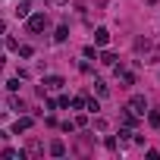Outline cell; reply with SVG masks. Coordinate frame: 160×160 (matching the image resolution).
I'll use <instances>...</instances> for the list:
<instances>
[{
  "label": "cell",
  "mask_w": 160,
  "mask_h": 160,
  "mask_svg": "<svg viewBox=\"0 0 160 160\" xmlns=\"http://www.w3.org/2000/svg\"><path fill=\"white\" fill-rule=\"evenodd\" d=\"M25 25H28V32L38 35V32H44V28L50 25V19H47V13H32V16L25 19Z\"/></svg>",
  "instance_id": "obj_1"
},
{
  "label": "cell",
  "mask_w": 160,
  "mask_h": 160,
  "mask_svg": "<svg viewBox=\"0 0 160 160\" xmlns=\"http://www.w3.org/2000/svg\"><path fill=\"white\" fill-rule=\"evenodd\" d=\"M126 110H132L135 116H144V113H148V98H144V94H132L129 104H126Z\"/></svg>",
  "instance_id": "obj_2"
},
{
  "label": "cell",
  "mask_w": 160,
  "mask_h": 160,
  "mask_svg": "<svg viewBox=\"0 0 160 160\" xmlns=\"http://www.w3.org/2000/svg\"><path fill=\"white\" fill-rule=\"evenodd\" d=\"M113 72H116V78H119V88H132V85H135V72H129L122 63H116Z\"/></svg>",
  "instance_id": "obj_3"
},
{
  "label": "cell",
  "mask_w": 160,
  "mask_h": 160,
  "mask_svg": "<svg viewBox=\"0 0 160 160\" xmlns=\"http://www.w3.org/2000/svg\"><path fill=\"white\" fill-rule=\"evenodd\" d=\"M63 85H66L63 75H47V78H44V88H47V91H60Z\"/></svg>",
  "instance_id": "obj_4"
},
{
  "label": "cell",
  "mask_w": 160,
  "mask_h": 160,
  "mask_svg": "<svg viewBox=\"0 0 160 160\" xmlns=\"http://www.w3.org/2000/svg\"><path fill=\"white\" fill-rule=\"evenodd\" d=\"M138 119H141V116H135L132 110H122V113H119V122H122V126H129V129H135V126H138Z\"/></svg>",
  "instance_id": "obj_5"
},
{
  "label": "cell",
  "mask_w": 160,
  "mask_h": 160,
  "mask_svg": "<svg viewBox=\"0 0 160 160\" xmlns=\"http://www.w3.org/2000/svg\"><path fill=\"white\" fill-rule=\"evenodd\" d=\"M32 126H35V119H32V116H19V119H16V126H13V132L19 135V132H28Z\"/></svg>",
  "instance_id": "obj_6"
},
{
  "label": "cell",
  "mask_w": 160,
  "mask_h": 160,
  "mask_svg": "<svg viewBox=\"0 0 160 160\" xmlns=\"http://www.w3.org/2000/svg\"><path fill=\"white\" fill-rule=\"evenodd\" d=\"M13 13H16V19H28L32 16V3H28V0H19V7Z\"/></svg>",
  "instance_id": "obj_7"
},
{
  "label": "cell",
  "mask_w": 160,
  "mask_h": 160,
  "mask_svg": "<svg viewBox=\"0 0 160 160\" xmlns=\"http://www.w3.org/2000/svg\"><path fill=\"white\" fill-rule=\"evenodd\" d=\"M3 160H22L25 157V151H19V148H3V154H0Z\"/></svg>",
  "instance_id": "obj_8"
},
{
  "label": "cell",
  "mask_w": 160,
  "mask_h": 160,
  "mask_svg": "<svg viewBox=\"0 0 160 160\" xmlns=\"http://www.w3.org/2000/svg\"><path fill=\"white\" fill-rule=\"evenodd\" d=\"M107 41H110V32L107 28H98L94 32V47H107Z\"/></svg>",
  "instance_id": "obj_9"
},
{
  "label": "cell",
  "mask_w": 160,
  "mask_h": 160,
  "mask_svg": "<svg viewBox=\"0 0 160 160\" xmlns=\"http://www.w3.org/2000/svg\"><path fill=\"white\" fill-rule=\"evenodd\" d=\"M144 63H160V47H154V44H151V47L144 50Z\"/></svg>",
  "instance_id": "obj_10"
},
{
  "label": "cell",
  "mask_w": 160,
  "mask_h": 160,
  "mask_svg": "<svg viewBox=\"0 0 160 160\" xmlns=\"http://www.w3.org/2000/svg\"><path fill=\"white\" fill-rule=\"evenodd\" d=\"M101 63H104V66H116V63H119V57H116L113 50H104V53H101Z\"/></svg>",
  "instance_id": "obj_11"
},
{
  "label": "cell",
  "mask_w": 160,
  "mask_h": 160,
  "mask_svg": "<svg viewBox=\"0 0 160 160\" xmlns=\"http://www.w3.org/2000/svg\"><path fill=\"white\" fill-rule=\"evenodd\" d=\"M50 154H53V157H66V144H63L60 138H57V141H50Z\"/></svg>",
  "instance_id": "obj_12"
},
{
  "label": "cell",
  "mask_w": 160,
  "mask_h": 160,
  "mask_svg": "<svg viewBox=\"0 0 160 160\" xmlns=\"http://www.w3.org/2000/svg\"><path fill=\"white\" fill-rule=\"evenodd\" d=\"M94 91H98V98H107V94H110V88H107L104 78H94Z\"/></svg>",
  "instance_id": "obj_13"
},
{
  "label": "cell",
  "mask_w": 160,
  "mask_h": 160,
  "mask_svg": "<svg viewBox=\"0 0 160 160\" xmlns=\"http://www.w3.org/2000/svg\"><path fill=\"white\" fill-rule=\"evenodd\" d=\"M66 38H69V28H66V25H57V32H53V41H57V44H63Z\"/></svg>",
  "instance_id": "obj_14"
},
{
  "label": "cell",
  "mask_w": 160,
  "mask_h": 160,
  "mask_svg": "<svg viewBox=\"0 0 160 160\" xmlns=\"http://www.w3.org/2000/svg\"><path fill=\"white\" fill-rule=\"evenodd\" d=\"M85 110L98 113V110H101V101H98V98H85Z\"/></svg>",
  "instance_id": "obj_15"
},
{
  "label": "cell",
  "mask_w": 160,
  "mask_h": 160,
  "mask_svg": "<svg viewBox=\"0 0 160 160\" xmlns=\"http://www.w3.org/2000/svg\"><path fill=\"white\" fill-rule=\"evenodd\" d=\"M44 148H41V141H28V148H25V154H32V157H38Z\"/></svg>",
  "instance_id": "obj_16"
},
{
  "label": "cell",
  "mask_w": 160,
  "mask_h": 160,
  "mask_svg": "<svg viewBox=\"0 0 160 160\" xmlns=\"http://www.w3.org/2000/svg\"><path fill=\"white\" fill-rule=\"evenodd\" d=\"M148 122L154 129H160V110H148Z\"/></svg>",
  "instance_id": "obj_17"
},
{
  "label": "cell",
  "mask_w": 160,
  "mask_h": 160,
  "mask_svg": "<svg viewBox=\"0 0 160 160\" xmlns=\"http://www.w3.org/2000/svg\"><path fill=\"white\" fill-rule=\"evenodd\" d=\"M19 57H25V60L35 57V47H32V44H19Z\"/></svg>",
  "instance_id": "obj_18"
},
{
  "label": "cell",
  "mask_w": 160,
  "mask_h": 160,
  "mask_svg": "<svg viewBox=\"0 0 160 160\" xmlns=\"http://www.w3.org/2000/svg\"><path fill=\"white\" fill-rule=\"evenodd\" d=\"M148 47H151V41H148V38H138V41H135V50H138V53H144Z\"/></svg>",
  "instance_id": "obj_19"
},
{
  "label": "cell",
  "mask_w": 160,
  "mask_h": 160,
  "mask_svg": "<svg viewBox=\"0 0 160 160\" xmlns=\"http://www.w3.org/2000/svg\"><path fill=\"white\" fill-rule=\"evenodd\" d=\"M82 53H85V60H98V47H94V44H88Z\"/></svg>",
  "instance_id": "obj_20"
},
{
  "label": "cell",
  "mask_w": 160,
  "mask_h": 160,
  "mask_svg": "<svg viewBox=\"0 0 160 160\" xmlns=\"http://www.w3.org/2000/svg\"><path fill=\"white\" fill-rule=\"evenodd\" d=\"M10 107H13V110H16V113H22V110H25V104H22V101H19V98H10Z\"/></svg>",
  "instance_id": "obj_21"
},
{
  "label": "cell",
  "mask_w": 160,
  "mask_h": 160,
  "mask_svg": "<svg viewBox=\"0 0 160 160\" xmlns=\"http://www.w3.org/2000/svg\"><path fill=\"white\" fill-rule=\"evenodd\" d=\"M69 107H72V110H82V107H85V98H72Z\"/></svg>",
  "instance_id": "obj_22"
},
{
  "label": "cell",
  "mask_w": 160,
  "mask_h": 160,
  "mask_svg": "<svg viewBox=\"0 0 160 160\" xmlns=\"http://www.w3.org/2000/svg\"><path fill=\"white\" fill-rule=\"evenodd\" d=\"M7 88H10V91H19V75H16V78H10V82H7Z\"/></svg>",
  "instance_id": "obj_23"
},
{
  "label": "cell",
  "mask_w": 160,
  "mask_h": 160,
  "mask_svg": "<svg viewBox=\"0 0 160 160\" xmlns=\"http://www.w3.org/2000/svg\"><path fill=\"white\" fill-rule=\"evenodd\" d=\"M0 35H7V22L3 19H0Z\"/></svg>",
  "instance_id": "obj_24"
},
{
  "label": "cell",
  "mask_w": 160,
  "mask_h": 160,
  "mask_svg": "<svg viewBox=\"0 0 160 160\" xmlns=\"http://www.w3.org/2000/svg\"><path fill=\"white\" fill-rule=\"evenodd\" d=\"M53 3H57V7H66V3H69V0H53Z\"/></svg>",
  "instance_id": "obj_25"
},
{
  "label": "cell",
  "mask_w": 160,
  "mask_h": 160,
  "mask_svg": "<svg viewBox=\"0 0 160 160\" xmlns=\"http://www.w3.org/2000/svg\"><path fill=\"white\" fill-rule=\"evenodd\" d=\"M98 3H104V7H107V3H113V0H98Z\"/></svg>",
  "instance_id": "obj_26"
},
{
  "label": "cell",
  "mask_w": 160,
  "mask_h": 160,
  "mask_svg": "<svg viewBox=\"0 0 160 160\" xmlns=\"http://www.w3.org/2000/svg\"><path fill=\"white\" fill-rule=\"evenodd\" d=\"M144 3H151V7H154V3H157V0H144Z\"/></svg>",
  "instance_id": "obj_27"
},
{
  "label": "cell",
  "mask_w": 160,
  "mask_h": 160,
  "mask_svg": "<svg viewBox=\"0 0 160 160\" xmlns=\"http://www.w3.org/2000/svg\"><path fill=\"white\" fill-rule=\"evenodd\" d=\"M0 138H3V132H0Z\"/></svg>",
  "instance_id": "obj_28"
},
{
  "label": "cell",
  "mask_w": 160,
  "mask_h": 160,
  "mask_svg": "<svg viewBox=\"0 0 160 160\" xmlns=\"http://www.w3.org/2000/svg\"><path fill=\"white\" fill-rule=\"evenodd\" d=\"M0 47H3V41H0Z\"/></svg>",
  "instance_id": "obj_29"
}]
</instances>
